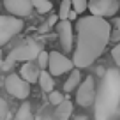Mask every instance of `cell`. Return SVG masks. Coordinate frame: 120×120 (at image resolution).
<instances>
[{"label":"cell","instance_id":"obj_1","mask_svg":"<svg viewBox=\"0 0 120 120\" xmlns=\"http://www.w3.org/2000/svg\"><path fill=\"white\" fill-rule=\"evenodd\" d=\"M111 41V25L101 16H83L76 21V46L72 51L74 67L85 69L92 65L108 42Z\"/></svg>","mask_w":120,"mask_h":120},{"label":"cell","instance_id":"obj_2","mask_svg":"<svg viewBox=\"0 0 120 120\" xmlns=\"http://www.w3.org/2000/svg\"><path fill=\"white\" fill-rule=\"evenodd\" d=\"M95 120H111L120 106V71L106 69L95 95Z\"/></svg>","mask_w":120,"mask_h":120},{"label":"cell","instance_id":"obj_3","mask_svg":"<svg viewBox=\"0 0 120 120\" xmlns=\"http://www.w3.org/2000/svg\"><path fill=\"white\" fill-rule=\"evenodd\" d=\"M41 49H42L41 44L35 42V41L23 42V44L16 46L12 51H9L7 58L2 60L0 67L4 69V71H9V69H11L14 64H18V62H30V60H35L37 55L41 53Z\"/></svg>","mask_w":120,"mask_h":120},{"label":"cell","instance_id":"obj_4","mask_svg":"<svg viewBox=\"0 0 120 120\" xmlns=\"http://www.w3.org/2000/svg\"><path fill=\"white\" fill-rule=\"evenodd\" d=\"M23 26L25 23L18 16H0V46L7 44L14 35H18Z\"/></svg>","mask_w":120,"mask_h":120},{"label":"cell","instance_id":"obj_5","mask_svg":"<svg viewBox=\"0 0 120 120\" xmlns=\"http://www.w3.org/2000/svg\"><path fill=\"white\" fill-rule=\"evenodd\" d=\"M4 85H5L7 94H11L12 97H16V99H26L30 95V83L26 81V79H23L21 74L11 72V74L5 78Z\"/></svg>","mask_w":120,"mask_h":120},{"label":"cell","instance_id":"obj_6","mask_svg":"<svg viewBox=\"0 0 120 120\" xmlns=\"http://www.w3.org/2000/svg\"><path fill=\"white\" fill-rule=\"evenodd\" d=\"M95 95H97V90H95V81L92 76L85 78L76 88V102L83 108H88L95 102Z\"/></svg>","mask_w":120,"mask_h":120},{"label":"cell","instance_id":"obj_7","mask_svg":"<svg viewBox=\"0 0 120 120\" xmlns=\"http://www.w3.org/2000/svg\"><path fill=\"white\" fill-rule=\"evenodd\" d=\"M86 9L90 11V14H94V16L111 18L120 9V2L118 0H88Z\"/></svg>","mask_w":120,"mask_h":120},{"label":"cell","instance_id":"obj_8","mask_svg":"<svg viewBox=\"0 0 120 120\" xmlns=\"http://www.w3.org/2000/svg\"><path fill=\"white\" fill-rule=\"evenodd\" d=\"M48 69L53 76H62L65 72H71L74 69V62L71 58H67L65 55L58 51H49V64Z\"/></svg>","mask_w":120,"mask_h":120},{"label":"cell","instance_id":"obj_9","mask_svg":"<svg viewBox=\"0 0 120 120\" xmlns=\"http://www.w3.org/2000/svg\"><path fill=\"white\" fill-rule=\"evenodd\" d=\"M56 35H58L62 49L64 51H71L72 44H74V34H72L71 19H58V23H56Z\"/></svg>","mask_w":120,"mask_h":120},{"label":"cell","instance_id":"obj_10","mask_svg":"<svg viewBox=\"0 0 120 120\" xmlns=\"http://www.w3.org/2000/svg\"><path fill=\"white\" fill-rule=\"evenodd\" d=\"M4 7L9 11V14L18 16V18H26L32 14V0H4Z\"/></svg>","mask_w":120,"mask_h":120},{"label":"cell","instance_id":"obj_11","mask_svg":"<svg viewBox=\"0 0 120 120\" xmlns=\"http://www.w3.org/2000/svg\"><path fill=\"white\" fill-rule=\"evenodd\" d=\"M41 71H42V69L37 65V62L30 60V62H25V64L21 65L19 74H21V78L26 79L28 83H37V81H39V74H41Z\"/></svg>","mask_w":120,"mask_h":120},{"label":"cell","instance_id":"obj_12","mask_svg":"<svg viewBox=\"0 0 120 120\" xmlns=\"http://www.w3.org/2000/svg\"><path fill=\"white\" fill-rule=\"evenodd\" d=\"M71 115H72V102L69 99H64L60 104H56V109H55L56 120H69Z\"/></svg>","mask_w":120,"mask_h":120},{"label":"cell","instance_id":"obj_13","mask_svg":"<svg viewBox=\"0 0 120 120\" xmlns=\"http://www.w3.org/2000/svg\"><path fill=\"white\" fill-rule=\"evenodd\" d=\"M39 85H41L42 92H46V94H49L53 90V86H55V79H53V74L49 71H46V69H42L41 74H39Z\"/></svg>","mask_w":120,"mask_h":120},{"label":"cell","instance_id":"obj_14","mask_svg":"<svg viewBox=\"0 0 120 120\" xmlns=\"http://www.w3.org/2000/svg\"><path fill=\"white\" fill-rule=\"evenodd\" d=\"M81 83V72H79V69H72L71 74H69V78L65 79L64 83V92H72L74 88H78V85Z\"/></svg>","mask_w":120,"mask_h":120},{"label":"cell","instance_id":"obj_15","mask_svg":"<svg viewBox=\"0 0 120 120\" xmlns=\"http://www.w3.org/2000/svg\"><path fill=\"white\" fill-rule=\"evenodd\" d=\"M14 120H34V116H32V106H30L28 102H23V104L19 106L18 113H16Z\"/></svg>","mask_w":120,"mask_h":120},{"label":"cell","instance_id":"obj_16","mask_svg":"<svg viewBox=\"0 0 120 120\" xmlns=\"http://www.w3.org/2000/svg\"><path fill=\"white\" fill-rule=\"evenodd\" d=\"M32 5H34V9L37 12H41V14H48L53 9V4L49 0H32Z\"/></svg>","mask_w":120,"mask_h":120},{"label":"cell","instance_id":"obj_17","mask_svg":"<svg viewBox=\"0 0 120 120\" xmlns=\"http://www.w3.org/2000/svg\"><path fill=\"white\" fill-rule=\"evenodd\" d=\"M71 9H72L71 0H62L60 2V11H58V19H67Z\"/></svg>","mask_w":120,"mask_h":120},{"label":"cell","instance_id":"obj_18","mask_svg":"<svg viewBox=\"0 0 120 120\" xmlns=\"http://www.w3.org/2000/svg\"><path fill=\"white\" fill-rule=\"evenodd\" d=\"M35 62H37V65L41 69H46L49 64V51H44V49H41V53L37 55V58H35Z\"/></svg>","mask_w":120,"mask_h":120},{"label":"cell","instance_id":"obj_19","mask_svg":"<svg viewBox=\"0 0 120 120\" xmlns=\"http://www.w3.org/2000/svg\"><path fill=\"white\" fill-rule=\"evenodd\" d=\"M48 99H49V102H51L53 106H56V104H60V102L64 101V94L62 92H58V90H51L49 92V95H48Z\"/></svg>","mask_w":120,"mask_h":120},{"label":"cell","instance_id":"obj_20","mask_svg":"<svg viewBox=\"0 0 120 120\" xmlns=\"http://www.w3.org/2000/svg\"><path fill=\"white\" fill-rule=\"evenodd\" d=\"M111 23H113V30H111V41L120 42V18H115Z\"/></svg>","mask_w":120,"mask_h":120},{"label":"cell","instance_id":"obj_21","mask_svg":"<svg viewBox=\"0 0 120 120\" xmlns=\"http://www.w3.org/2000/svg\"><path fill=\"white\" fill-rule=\"evenodd\" d=\"M72 4V9H74L78 14H81V12L86 11V5H88V0H71Z\"/></svg>","mask_w":120,"mask_h":120},{"label":"cell","instance_id":"obj_22","mask_svg":"<svg viewBox=\"0 0 120 120\" xmlns=\"http://www.w3.org/2000/svg\"><path fill=\"white\" fill-rule=\"evenodd\" d=\"M111 58L116 65H120V42H115V46L111 49Z\"/></svg>","mask_w":120,"mask_h":120},{"label":"cell","instance_id":"obj_23","mask_svg":"<svg viewBox=\"0 0 120 120\" xmlns=\"http://www.w3.org/2000/svg\"><path fill=\"white\" fill-rule=\"evenodd\" d=\"M7 113H9V108H7V102L0 97V120H5L7 118Z\"/></svg>","mask_w":120,"mask_h":120},{"label":"cell","instance_id":"obj_24","mask_svg":"<svg viewBox=\"0 0 120 120\" xmlns=\"http://www.w3.org/2000/svg\"><path fill=\"white\" fill-rule=\"evenodd\" d=\"M56 21H58V16H51V18L46 21V25H48V26H49V25H55Z\"/></svg>","mask_w":120,"mask_h":120},{"label":"cell","instance_id":"obj_25","mask_svg":"<svg viewBox=\"0 0 120 120\" xmlns=\"http://www.w3.org/2000/svg\"><path fill=\"white\" fill-rule=\"evenodd\" d=\"M76 16H78V12H76L74 9H71V12H69V18H67V19H74Z\"/></svg>","mask_w":120,"mask_h":120},{"label":"cell","instance_id":"obj_26","mask_svg":"<svg viewBox=\"0 0 120 120\" xmlns=\"http://www.w3.org/2000/svg\"><path fill=\"white\" fill-rule=\"evenodd\" d=\"M0 64H2V49H0Z\"/></svg>","mask_w":120,"mask_h":120},{"label":"cell","instance_id":"obj_27","mask_svg":"<svg viewBox=\"0 0 120 120\" xmlns=\"http://www.w3.org/2000/svg\"><path fill=\"white\" fill-rule=\"evenodd\" d=\"M118 2H120V0H118Z\"/></svg>","mask_w":120,"mask_h":120}]
</instances>
